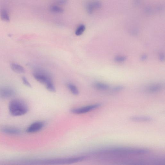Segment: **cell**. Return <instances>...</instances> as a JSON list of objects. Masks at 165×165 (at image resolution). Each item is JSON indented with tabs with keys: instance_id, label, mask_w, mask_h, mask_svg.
<instances>
[{
	"instance_id": "1",
	"label": "cell",
	"mask_w": 165,
	"mask_h": 165,
	"mask_svg": "<svg viewBox=\"0 0 165 165\" xmlns=\"http://www.w3.org/2000/svg\"><path fill=\"white\" fill-rule=\"evenodd\" d=\"M149 150L145 148L116 147L101 149L97 152V154L110 155L112 156H120L130 155H144L149 153Z\"/></svg>"
},
{
	"instance_id": "2",
	"label": "cell",
	"mask_w": 165,
	"mask_h": 165,
	"mask_svg": "<svg viewBox=\"0 0 165 165\" xmlns=\"http://www.w3.org/2000/svg\"><path fill=\"white\" fill-rule=\"evenodd\" d=\"M9 110L11 115L14 116L24 115L28 111V107L24 102L19 99H14L10 102Z\"/></svg>"
},
{
	"instance_id": "3",
	"label": "cell",
	"mask_w": 165,
	"mask_h": 165,
	"mask_svg": "<svg viewBox=\"0 0 165 165\" xmlns=\"http://www.w3.org/2000/svg\"><path fill=\"white\" fill-rule=\"evenodd\" d=\"M87 158L86 156L71 157L65 158L48 160L44 161L45 164H71L84 160Z\"/></svg>"
},
{
	"instance_id": "4",
	"label": "cell",
	"mask_w": 165,
	"mask_h": 165,
	"mask_svg": "<svg viewBox=\"0 0 165 165\" xmlns=\"http://www.w3.org/2000/svg\"><path fill=\"white\" fill-rule=\"evenodd\" d=\"M33 75L38 82L45 85L50 81H52L50 76L48 73L43 70H35L33 73Z\"/></svg>"
},
{
	"instance_id": "5",
	"label": "cell",
	"mask_w": 165,
	"mask_h": 165,
	"mask_svg": "<svg viewBox=\"0 0 165 165\" xmlns=\"http://www.w3.org/2000/svg\"><path fill=\"white\" fill-rule=\"evenodd\" d=\"M101 104H96L84 107L72 109L71 112L75 114H81L87 113L96 110L100 107Z\"/></svg>"
},
{
	"instance_id": "6",
	"label": "cell",
	"mask_w": 165,
	"mask_h": 165,
	"mask_svg": "<svg viewBox=\"0 0 165 165\" xmlns=\"http://www.w3.org/2000/svg\"><path fill=\"white\" fill-rule=\"evenodd\" d=\"M15 94V91L12 88L8 87H0V98H7L12 97Z\"/></svg>"
},
{
	"instance_id": "7",
	"label": "cell",
	"mask_w": 165,
	"mask_h": 165,
	"mask_svg": "<svg viewBox=\"0 0 165 165\" xmlns=\"http://www.w3.org/2000/svg\"><path fill=\"white\" fill-rule=\"evenodd\" d=\"M44 124L41 122H35L33 123L27 129L26 132L29 133L37 132L43 127Z\"/></svg>"
},
{
	"instance_id": "8",
	"label": "cell",
	"mask_w": 165,
	"mask_h": 165,
	"mask_svg": "<svg viewBox=\"0 0 165 165\" xmlns=\"http://www.w3.org/2000/svg\"><path fill=\"white\" fill-rule=\"evenodd\" d=\"M101 6V2L97 0L89 2L86 5V9L88 13L92 14L95 9L100 8Z\"/></svg>"
},
{
	"instance_id": "9",
	"label": "cell",
	"mask_w": 165,
	"mask_h": 165,
	"mask_svg": "<svg viewBox=\"0 0 165 165\" xmlns=\"http://www.w3.org/2000/svg\"><path fill=\"white\" fill-rule=\"evenodd\" d=\"M164 85L162 83H155L149 86L147 90L149 93H155L161 91Z\"/></svg>"
},
{
	"instance_id": "10",
	"label": "cell",
	"mask_w": 165,
	"mask_h": 165,
	"mask_svg": "<svg viewBox=\"0 0 165 165\" xmlns=\"http://www.w3.org/2000/svg\"><path fill=\"white\" fill-rule=\"evenodd\" d=\"M129 119L132 121L140 122H147L153 120V119L150 117L142 116H132L130 117Z\"/></svg>"
},
{
	"instance_id": "11",
	"label": "cell",
	"mask_w": 165,
	"mask_h": 165,
	"mask_svg": "<svg viewBox=\"0 0 165 165\" xmlns=\"http://www.w3.org/2000/svg\"><path fill=\"white\" fill-rule=\"evenodd\" d=\"M1 131L4 133L7 134H12V135H16L19 134L21 133V131L19 129L16 128L12 127H4L1 129Z\"/></svg>"
},
{
	"instance_id": "12",
	"label": "cell",
	"mask_w": 165,
	"mask_h": 165,
	"mask_svg": "<svg viewBox=\"0 0 165 165\" xmlns=\"http://www.w3.org/2000/svg\"><path fill=\"white\" fill-rule=\"evenodd\" d=\"M11 67L14 72L17 73H23L25 72V70L23 67L16 63H12L11 65Z\"/></svg>"
},
{
	"instance_id": "13",
	"label": "cell",
	"mask_w": 165,
	"mask_h": 165,
	"mask_svg": "<svg viewBox=\"0 0 165 165\" xmlns=\"http://www.w3.org/2000/svg\"><path fill=\"white\" fill-rule=\"evenodd\" d=\"M49 9L51 12L54 14H60L63 13L64 12V9L57 5H54L51 6Z\"/></svg>"
},
{
	"instance_id": "14",
	"label": "cell",
	"mask_w": 165,
	"mask_h": 165,
	"mask_svg": "<svg viewBox=\"0 0 165 165\" xmlns=\"http://www.w3.org/2000/svg\"><path fill=\"white\" fill-rule=\"evenodd\" d=\"M0 16L1 19L4 21L8 22L10 20L8 11L5 9H2L0 10Z\"/></svg>"
},
{
	"instance_id": "15",
	"label": "cell",
	"mask_w": 165,
	"mask_h": 165,
	"mask_svg": "<svg viewBox=\"0 0 165 165\" xmlns=\"http://www.w3.org/2000/svg\"><path fill=\"white\" fill-rule=\"evenodd\" d=\"M94 87L97 90H106L108 89L109 86L105 84L100 83L96 82L94 84Z\"/></svg>"
},
{
	"instance_id": "16",
	"label": "cell",
	"mask_w": 165,
	"mask_h": 165,
	"mask_svg": "<svg viewBox=\"0 0 165 165\" xmlns=\"http://www.w3.org/2000/svg\"><path fill=\"white\" fill-rule=\"evenodd\" d=\"M67 87L73 95L77 96L79 94L78 89L74 84L71 83L68 84Z\"/></svg>"
},
{
	"instance_id": "17",
	"label": "cell",
	"mask_w": 165,
	"mask_h": 165,
	"mask_svg": "<svg viewBox=\"0 0 165 165\" xmlns=\"http://www.w3.org/2000/svg\"><path fill=\"white\" fill-rule=\"evenodd\" d=\"M86 29L85 25L83 24H81L79 25L76 29L75 34L77 36H80L82 35L85 31Z\"/></svg>"
},
{
	"instance_id": "18",
	"label": "cell",
	"mask_w": 165,
	"mask_h": 165,
	"mask_svg": "<svg viewBox=\"0 0 165 165\" xmlns=\"http://www.w3.org/2000/svg\"><path fill=\"white\" fill-rule=\"evenodd\" d=\"M47 89L52 92H55L56 91V89L54 84L52 82V81H50L45 85Z\"/></svg>"
},
{
	"instance_id": "19",
	"label": "cell",
	"mask_w": 165,
	"mask_h": 165,
	"mask_svg": "<svg viewBox=\"0 0 165 165\" xmlns=\"http://www.w3.org/2000/svg\"><path fill=\"white\" fill-rule=\"evenodd\" d=\"M126 59V57L124 56H119L116 57L115 58V60L116 62H122L124 61Z\"/></svg>"
},
{
	"instance_id": "20",
	"label": "cell",
	"mask_w": 165,
	"mask_h": 165,
	"mask_svg": "<svg viewBox=\"0 0 165 165\" xmlns=\"http://www.w3.org/2000/svg\"><path fill=\"white\" fill-rule=\"evenodd\" d=\"M22 80L25 86H26L27 87L29 88L31 87V85L30 84L26 77H22Z\"/></svg>"
},
{
	"instance_id": "21",
	"label": "cell",
	"mask_w": 165,
	"mask_h": 165,
	"mask_svg": "<svg viewBox=\"0 0 165 165\" xmlns=\"http://www.w3.org/2000/svg\"><path fill=\"white\" fill-rule=\"evenodd\" d=\"M67 0H55V3L59 5H63L67 3Z\"/></svg>"
},
{
	"instance_id": "22",
	"label": "cell",
	"mask_w": 165,
	"mask_h": 165,
	"mask_svg": "<svg viewBox=\"0 0 165 165\" xmlns=\"http://www.w3.org/2000/svg\"><path fill=\"white\" fill-rule=\"evenodd\" d=\"M123 87L122 86H116L113 89V91L115 92H118L123 90Z\"/></svg>"
},
{
	"instance_id": "23",
	"label": "cell",
	"mask_w": 165,
	"mask_h": 165,
	"mask_svg": "<svg viewBox=\"0 0 165 165\" xmlns=\"http://www.w3.org/2000/svg\"><path fill=\"white\" fill-rule=\"evenodd\" d=\"M159 59L161 61H163L164 59V55L163 53H161L159 55Z\"/></svg>"
},
{
	"instance_id": "24",
	"label": "cell",
	"mask_w": 165,
	"mask_h": 165,
	"mask_svg": "<svg viewBox=\"0 0 165 165\" xmlns=\"http://www.w3.org/2000/svg\"><path fill=\"white\" fill-rule=\"evenodd\" d=\"M147 58V56L146 55H144L142 56L141 58L142 60H145Z\"/></svg>"
}]
</instances>
